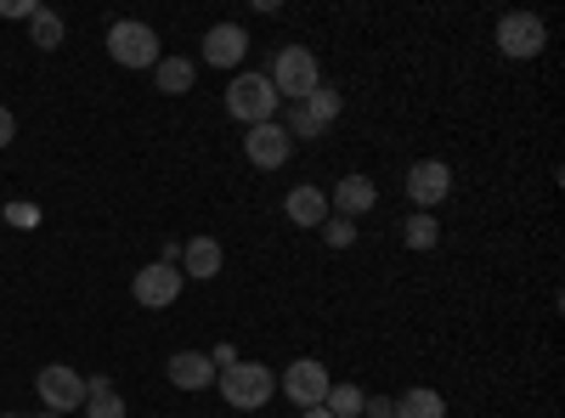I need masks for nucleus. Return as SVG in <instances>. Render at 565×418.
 <instances>
[{
  "mask_svg": "<svg viewBox=\"0 0 565 418\" xmlns=\"http://www.w3.org/2000/svg\"><path fill=\"white\" fill-rule=\"evenodd\" d=\"M181 289H186L181 266H164V260L141 266V271H136V283H130L136 306H148V311H164V306H175V300H181Z\"/></svg>",
  "mask_w": 565,
  "mask_h": 418,
  "instance_id": "8",
  "label": "nucleus"
},
{
  "mask_svg": "<svg viewBox=\"0 0 565 418\" xmlns=\"http://www.w3.org/2000/svg\"><path fill=\"white\" fill-rule=\"evenodd\" d=\"M164 374H170L175 390H210V385H215V356H204V351H175V356L164 362Z\"/></svg>",
  "mask_w": 565,
  "mask_h": 418,
  "instance_id": "13",
  "label": "nucleus"
},
{
  "mask_svg": "<svg viewBox=\"0 0 565 418\" xmlns=\"http://www.w3.org/2000/svg\"><path fill=\"white\" fill-rule=\"evenodd\" d=\"M0 418H23V412H0Z\"/></svg>",
  "mask_w": 565,
  "mask_h": 418,
  "instance_id": "30",
  "label": "nucleus"
},
{
  "mask_svg": "<svg viewBox=\"0 0 565 418\" xmlns=\"http://www.w3.org/2000/svg\"><path fill=\"white\" fill-rule=\"evenodd\" d=\"M85 418H125V396L114 390L108 374L85 379Z\"/></svg>",
  "mask_w": 565,
  "mask_h": 418,
  "instance_id": "16",
  "label": "nucleus"
},
{
  "mask_svg": "<svg viewBox=\"0 0 565 418\" xmlns=\"http://www.w3.org/2000/svg\"><path fill=\"white\" fill-rule=\"evenodd\" d=\"M543 45H548V29L537 12H503L498 18V52L514 57V63H532L543 57Z\"/></svg>",
  "mask_w": 565,
  "mask_h": 418,
  "instance_id": "5",
  "label": "nucleus"
},
{
  "mask_svg": "<svg viewBox=\"0 0 565 418\" xmlns=\"http://www.w3.org/2000/svg\"><path fill=\"white\" fill-rule=\"evenodd\" d=\"M402 238H407V249L424 255V249H436V244H441V221H436V215H424V210H413V215L402 221Z\"/></svg>",
  "mask_w": 565,
  "mask_h": 418,
  "instance_id": "20",
  "label": "nucleus"
},
{
  "mask_svg": "<svg viewBox=\"0 0 565 418\" xmlns=\"http://www.w3.org/2000/svg\"><path fill=\"white\" fill-rule=\"evenodd\" d=\"M221 244L215 238H186L181 244V277H193V283H215L221 277Z\"/></svg>",
  "mask_w": 565,
  "mask_h": 418,
  "instance_id": "14",
  "label": "nucleus"
},
{
  "mask_svg": "<svg viewBox=\"0 0 565 418\" xmlns=\"http://www.w3.org/2000/svg\"><path fill=\"white\" fill-rule=\"evenodd\" d=\"M226 114L238 119V125H271L282 114V97L271 90L266 74H238L226 85Z\"/></svg>",
  "mask_w": 565,
  "mask_h": 418,
  "instance_id": "3",
  "label": "nucleus"
},
{
  "mask_svg": "<svg viewBox=\"0 0 565 418\" xmlns=\"http://www.w3.org/2000/svg\"><path fill=\"white\" fill-rule=\"evenodd\" d=\"M362 418H396V401L391 396H367L362 401Z\"/></svg>",
  "mask_w": 565,
  "mask_h": 418,
  "instance_id": "25",
  "label": "nucleus"
},
{
  "mask_svg": "<svg viewBox=\"0 0 565 418\" xmlns=\"http://www.w3.org/2000/svg\"><path fill=\"white\" fill-rule=\"evenodd\" d=\"M447 193H452V170L441 164V159H418L413 170H407V199L430 215L436 204H447Z\"/></svg>",
  "mask_w": 565,
  "mask_h": 418,
  "instance_id": "9",
  "label": "nucleus"
},
{
  "mask_svg": "<svg viewBox=\"0 0 565 418\" xmlns=\"http://www.w3.org/2000/svg\"><path fill=\"white\" fill-rule=\"evenodd\" d=\"M7 221H12V226H23V232H34V226H40V204L12 199V204H7Z\"/></svg>",
  "mask_w": 565,
  "mask_h": 418,
  "instance_id": "24",
  "label": "nucleus"
},
{
  "mask_svg": "<svg viewBox=\"0 0 565 418\" xmlns=\"http://www.w3.org/2000/svg\"><path fill=\"white\" fill-rule=\"evenodd\" d=\"M215 385H221V401L238 407V412H255V407H266L277 396V374L266 362H226L215 374Z\"/></svg>",
  "mask_w": 565,
  "mask_h": 418,
  "instance_id": "2",
  "label": "nucleus"
},
{
  "mask_svg": "<svg viewBox=\"0 0 565 418\" xmlns=\"http://www.w3.org/2000/svg\"><path fill=\"white\" fill-rule=\"evenodd\" d=\"M289 153H295V142L282 136L277 119H271V125H249V136H244V159H249L255 170H282V164H289Z\"/></svg>",
  "mask_w": 565,
  "mask_h": 418,
  "instance_id": "10",
  "label": "nucleus"
},
{
  "mask_svg": "<svg viewBox=\"0 0 565 418\" xmlns=\"http://www.w3.org/2000/svg\"><path fill=\"white\" fill-rule=\"evenodd\" d=\"M153 85L164 90V97H186V90H193V63L186 57H159L153 63Z\"/></svg>",
  "mask_w": 565,
  "mask_h": 418,
  "instance_id": "17",
  "label": "nucleus"
},
{
  "mask_svg": "<svg viewBox=\"0 0 565 418\" xmlns=\"http://www.w3.org/2000/svg\"><path fill=\"white\" fill-rule=\"evenodd\" d=\"M29 40L40 45V52H57V45H63V18H57L52 7H40V12L29 18Z\"/></svg>",
  "mask_w": 565,
  "mask_h": 418,
  "instance_id": "21",
  "label": "nucleus"
},
{
  "mask_svg": "<svg viewBox=\"0 0 565 418\" xmlns=\"http://www.w3.org/2000/svg\"><path fill=\"white\" fill-rule=\"evenodd\" d=\"M108 57H114L119 68H153L164 52H159V34H153L148 23L125 18V23L108 29Z\"/></svg>",
  "mask_w": 565,
  "mask_h": 418,
  "instance_id": "6",
  "label": "nucleus"
},
{
  "mask_svg": "<svg viewBox=\"0 0 565 418\" xmlns=\"http://www.w3.org/2000/svg\"><path fill=\"white\" fill-rule=\"evenodd\" d=\"M396 418H447V401H441V390H430V385H413V390L396 401Z\"/></svg>",
  "mask_w": 565,
  "mask_h": 418,
  "instance_id": "18",
  "label": "nucleus"
},
{
  "mask_svg": "<svg viewBox=\"0 0 565 418\" xmlns=\"http://www.w3.org/2000/svg\"><path fill=\"white\" fill-rule=\"evenodd\" d=\"M34 390H40V401H45V412H79L85 407V374L79 367H68V362H45L40 374H34Z\"/></svg>",
  "mask_w": 565,
  "mask_h": 418,
  "instance_id": "4",
  "label": "nucleus"
},
{
  "mask_svg": "<svg viewBox=\"0 0 565 418\" xmlns=\"http://www.w3.org/2000/svg\"><path fill=\"white\" fill-rule=\"evenodd\" d=\"M282 215H289L295 226H322L328 215V193H317V187H289V199H282Z\"/></svg>",
  "mask_w": 565,
  "mask_h": 418,
  "instance_id": "15",
  "label": "nucleus"
},
{
  "mask_svg": "<svg viewBox=\"0 0 565 418\" xmlns=\"http://www.w3.org/2000/svg\"><path fill=\"white\" fill-rule=\"evenodd\" d=\"M34 12H40L34 0H0V18H23V23H29Z\"/></svg>",
  "mask_w": 565,
  "mask_h": 418,
  "instance_id": "26",
  "label": "nucleus"
},
{
  "mask_svg": "<svg viewBox=\"0 0 565 418\" xmlns=\"http://www.w3.org/2000/svg\"><path fill=\"white\" fill-rule=\"evenodd\" d=\"M12 136H18V119H12V108H0V148H12Z\"/></svg>",
  "mask_w": 565,
  "mask_h": 418,
  "instance_id": "27",
  "label": "nucleus"
},
{
  "mask_svg": "<svg viewBox=\"0 0 565 418\" xmlns=\"http://www.w3.org/2000/svg\"><path fill=\"white\" fill-rule=\"evenodd\" d=\"M300 418H334V412H328V407H306Z\"/></svg>",
  "mask_w": 565,
  "mask_h": 418,
  "instance_id": "28",
  "label": "nucleus"
},
{
  "mask_svg": "<svg viewBox=\"0 0 565 418\" xmlns=\"http://www.w3.org/2000/svg\"><path fill=\"white\" fill-rule=\"evenodd\" d=\"M300 108H306V114H311V119H317V125L328 130V125H334V119L345 114V97H340V85H328V79H322V85L311 90V97H306Z\"/></svg>",
  "mask_w": 565,
  "mask_h": 418,
  "instance_id": "19",
  "label": "nucleus"
},
{
  "mask_svg": "<svg viewBox=\"0 0 565 418\" xmlns=\"http://www.w3.org/2000/svg\"><path fill=\"white\" fill-rule=\"evenodd\" d=\"M373 204H380V187H373L367 175H340L334 193H328V210H340V221H356V215H367Z\"/></svg>",
  "mask_w": 565,
  "mask_h": 418,
  "instance_id": "12",
  "label": "nucleus"
},
{
  "mask_svg": "<svg viewBox=\"0 0 565 418\" xmlns=\"http://www.w3.org/2000/svg\"><path fill=\"white\" fill-rule=\"evenodd\" d=\"M34 418H63V412H34Z\"/></svg>",
  "mask_w": 565,
  "mask_h": 418,
  "instance_id": "29",
  "label": "nucleus"
},
{
  "mask_svg": "<svg viewBox=\"0 0 565 418\" xmlns=\"http://www.w3.org/2000/svg\"><path fill=\"white\" fill-rule=\"evenodd\" d=\"M244 52H249V29H244V23H215V29L204 34V63H210V68H238Z\"/></svg>",
  "mask_w": 565,
  "mask_h": 418,
  "instance_id": "11",
  "label": "nucleus"
},
{
  "mask_svg": "<svg viewBox=\"0 0 565 418\" xmlns=\"http://www.w3.org/2000/svg\"><path fill=\"white\" fill-rule=\"evenodd\" d=\"M362 401H367V390H356V385H328V396H322V407L334 418H362Z\"/></svg>",
  "mask_w": 565,
  "mask_h": 418,
  "instance_id": "22",
  "label": "nucleus"
},
{
  "mask_svg": "<svg viewBox=\"0 0 565 418\" xmlns=\"http://www.w3.org/2000/svg\"><path fill=\"white\" fill-rule=\"evenodd\" d=\"M266 79H271V90H277L282 103H306L311 90L322 85V63H317L311 45H277Z\"/></svg>",
  "mask_w": 565,
  "mask_h": 418,
  "instance_id": "1",
  "label": "nucleus"
},
{
  "mask_svg": "<svg viewBox=\"0 0 565 418\" xmlns=\"http://www.w3.org/2000/svg\"><path fill=\"white\" fill-rule=\"evenodd\" d=\"M322 238H328V249H351V244H356V226L340 221V215H328V221H322Z\"/></svg>",
  "mask_w": 565,
  "mask_h": 418,
  "instance_id": "23",
  "label": "nucleus"
},
{
  "mask_svg": "<svg viewBox=\"0 0 565 418\" xmlns=\"http://www.w3.org/2000/svg\"><path fill=\"white\" fill-rule=\"evenodd\" d=\"M328 385H334V379H328V367H322L317 356H300V362H289V367H282V379H277V390L289 396L300 412H306V407H322Z\"/></svg>",
  "mask_w": 565,
  "mask_h": 418,
  "instance_id": "7",
  "label": "nucleus"
}]
</instances>
